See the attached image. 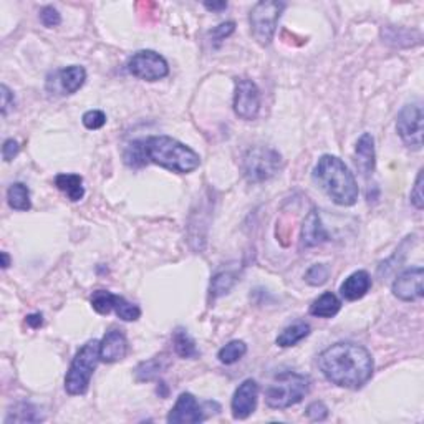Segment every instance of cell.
<instances>
[{
    "label": "cell",
    "instance_id": "cell-1",
    "mask_svg": "<svg viewBox=\"0 0 424 424\" xmlns=\"http://www.w3.org/2000/svg\"><path fill=\"white\" fill-rule=\"evenodd\" d=\"M321 374L341 388L358 390L373 377L374 363L368 350L354 343H335L318 354Z\"/></svg>",
    "mask_w": 424,
    "mask_h": 424
},
{
    "label": "cell",
    "instance_id": "cell-2",
    "mask_svg": "<svg viewBox=\"0 0 424 424\" xmlns=\"http://www.w3.org/2000/svg\"><path fill=\"white\" fill-rule=\"evenodd\" d=\"M313 181L338 206L350 207L358 201V184L353 173L340 158L324 154L313 168Z\"/></svg>",
    "mask_w": 424,
    "mask_h": 424
},
{
    "label": "cell",
    "instance_id": "cell-3",
    "mask_svg": "<svg viewBox=\"0 0 424 424\" xmlns=\"http://www.w3.org/2000/svg\"><path fill=\"white\" fill-rule=\"evenodd\" d=\"M142 146H145V154L148 161L171 171V173L187 174L201 166V158L194 149L171 136H165V134L149 136L142 140Z\"/></svg>",
    "mask_w": 424,
    "mask_h": 424
},
{
    "label": "cell",
    "instance_id": "cell-4",
    "mask_svg": "<svg viewBox=\"0 0 424 424\" xmlns=\"http://www.w3.org/2000/svg\"><path fill=\"white\" fill-rule=\"evenodd\" d=\"M100 360V341L89 340L76 352L65 377V390L72 396H80L88 391L93 371Z\"/></svg>",
    "mask_w": 424,
    "mask_h": 424
},
{
    "label": "cell",
    "instance_id": "cell-5",
    "mask_svg": "<svg viewBox=\"0 0 424 424\" xmlns=\"http://www.w3.org/2000/svg\"><path fill=\"white\" fill-rule=\"evenodd\" d=\"M310 380L305 374L287 373L279 374L265 390V403L272 410H287L299 403L308 394Z\"/></svg>",
    "mask_w": 424,
    "mask_h": 424
},
{
    "label": "cell",
    "instance_id": "cell-6",
    "mask_svg": "<svg viewBox=\"0 0 424 424\" xmlns=\"http://www.w3.org/2000/svg\"><path fill=\"white\" fill-rule=\"evenodd\" d=\"M282 169V156L279 151L267 146H252L242 158V173L251 182H264Z\"/></svg>",
    "mask_w": 424,
    "mask_h": 424
},
{
    "label": "cell",
    "instance_id": "cell-7",
    "mask_svg": "<svg viewBox=\"0 0 424 424\" xmlns=\"http://www.w3.org/2000/svg\"><path fill=\"white\" fill-rule=\"evenodd\" d=\"M284 9L285 3L277 2V0H262L252 7L251 15H248L252 36L264 47L274 40L277 23H279Z\"/></svg>",
    "mask_w": 424,
    "mask_h": 424
},
{
    "label": "cell",
    "instance_id": "cell-8",
    "mask_svg": "<svg viewBox=\"0 0 424 424\" xmlns=\"http://www.w3.org/2000/svg\"><path fill=\"white\" fill-rule=\"evenodd\" d=\"M128 72L133 76L146 81H158L169 75V65L166 59L153 50H140L129 56Z\"/></svg>",
    "mask_w": 424,
    "mask_h": 424
},
{
    "label": "cell",
    "instance_id": "cell-9",
    "mask_svg": "<svg viewBox=\"0 0 424 424\" xmlns=\"http://www.w3.org/2000/svg\"><path fill=\"white\" fill-rule=\"evenodd\" d=\"M396 131L407 148H423V105L419 101L403 106L396 118Z\"/></svg>",
    "mask_w": 424,
    "mask_h": 424
},
{
    "label": "cell",
    "instance_id": "cell-10",
    "mask_svg": "<svg viewBox=\"0 0 424 424\" xmlns=\"http://www.w3.org/2000/svg\"><path fill=\"white\" fill-rule=\"evenodd\" d=\"M234 112L242 120H255L260 112V92L257 85L248 78L235 80Z\"/></svg>",
    "mask_w": 424,
    "mask_h": 424
},
{
    "label": "cell",
    "instance_id": "cell-11",
    "mask_svg": "<svg viewBox=\"0 0 424 424\" xmlns=\"http://www.w3.org/2000/svg\"><path fill=\"white\" fill-rule=\"evenodd\" d=\"M423 280V267L406 268L405 272H401V274L394 279L393 285H391V292H393V295L396 297V299L403 301L419 300L424 295Z\"/></svg>",
    "mask_w": 424,
    "mask_h": 424
},
{
    "label": "cell",
    "instance_id": "cell-12",
    "mask_svg": "<svg viewBox=\"0 0 424 424\" xmlns=\"http://www.w3.org/2000/svg\"><path fill=\"white\" fill-rule=\"evenodd\" d=\"M257 401H259V385L255 380L248 378L235 390L231 405L232 416L235 419H247L257 410Z\"/></svg>",
    "mask_w": 424,
    "mask_h": 424
},
{
    "label": "cell",
    "instance_id": "cell-13",
    "mask_svg": "<svg viewBox=\"0 0 424 424\" xmlns=\"http://www.w3.org/2000/svg\"><path fill=\"white\" fill-rule=\"evenodd\" d=\"M206 419L204 410L191 393L179 394L176 405L168 414L169 424H198Z\"/></svg>",
    "mask_w": 424,
    "mask_h": 424
},
{
    "label": "cell",
    "instance_id": "cell-14",
    "mask_svg": "<svg viewBox=\"0 0 424 424\" xmlns=\"http://www.w3.org/2000/svg\"><path fill=\"white\" fill-rule=\"evenodd\" d=\"M128 353V340L121 330L112 328L105 333L100 341V360L105 363H116L123 360Z\"/></svg>",
    "mask_w": 424,
    "mask_h": 424
},
{
    "label": "cell",
    "instance_id": "cell-15",
    "mask_svg": "<svg viewBox=\"0 0 424 424\" xmlns=\"http://www.w3.org/2000/svg\"><path fill=\"white\" fill-rule=\"evenodd\" d=\"M327 239L328 234L325 231L324 224H321L320 215H318L317 209H312L308 212L307 218H305L304 227H301V247H315L318 244L325 242Z\"/></svg>",
    "mask_w": 424,
    "mask_h": 424
},
{
    "label": "cell",
    "instance_id": "cell-16",
    "mask_svg": "<svg viewBox=\"0 0 424 424\" xmlns=\"http://www.w3.org/2000/svg\"><path fill=\"white\" fill-rule=\"evenodd\" d=\"M371 287V277L366 271H357L345 279L340 285V293L345 300L354 301L360 300L366 295Z\"/></svg>",
    "mask_w": 424,
    "mask_h": 424
},
{
    "label": "cell",
    "instance_id": "cell-17",
    "mask_svg": "<svg viewBox=\"0 0 424 424\" xmlns=\"http://www.w3.org/2000/svg\"><path fill=\"white\" fill-rule=\"evenodd\" d=\"M87 80V70L80 65H72V67L62 68L56 72V85L62 95H73L83 87Z\"/></svg>",
    "mask_w": 424,
    "mask_h": 424
},
{
    "label": "cell",
    "instance_id": "cell-18",
    "mask_svg": "<svg viewBox=\"0 0 424 424\" xmlns=\"http://www.w3.org/2000/svg\"><path fill=\"white\" fill-rule=\"evenodd\" d=\"M354 161H357V168L361 174H370L374 171V140L370 133L361 134L360 140L357 141V148H354Z\"/></svg>",
    "mask_w": 424,
    "mask_h": 424
},
{
    "label": "cell",
    "instance_id": "cell-19",
    "mask_svg": "<svg viewBox=\"0 0 424 424\" xmlns=\"http://www.w3.org/2000/svg\"><path fill=\"white\" fill-rule=\"evenodd\" d=\"M55 186L70 199L72 202H78L83 199L85 187L83 178L80 174H59L55 178Z\"/></svg>",
    "mask_w": 424,
    "mask_h": 424
},
{
    "label": "cell",
    "instance_id": "cell-20",
    "mask_svg": "<svg viewBox=\"0 0 424 424\" xmlns=\"http://www.w3.org/2000/svg\"><path fill=\"white\" fill-rule=\"evenodd\" d=\"M341 308V301L335 293L325 292L310 305V315L318 318H332L335 317Z\"/></svg>",
    "mask_w": 424,
    "mask_h": 424
},
{
    "label": "cell",
    "instance_id": "cell-21",
    "mask_svg": "<svg viewBox=\"0 0 424 424\" xmlns=\"http://www.w3.org/2000/svg\"><path fill=\"white\" fill-rule=\"evenodd\" d=\"M173 343H174V352H176L181 358H187V360H193V358L199 357V350L195 346V341L193 337L187 333L184 328H176L173 333Z\"/></svg>",
    "mask_w": 424,
    "mask_h": 424
},
{
    "label": "cell",
    "instance_id": "cell-22",
    "mask_svg": "<svg viewBox=\"0 0 424 424\" xmlns=\"http://www.w3.org/2000/svg\"><path fill=\"white\" fill-rule=\"evenodd\" d=\"M308 335H310V325L305 324V321H295V324L288 325L287 328H284V332L277 337V345L282 346V348L295 346Z\"/></svg>",
    "mask_w": 424,
    "mask_h": 424
},
{
    "label": "cell",
    "instance_id": "cell-23",
    "mask_svg": "<svg viewBox=\"0 0 424 424\" xmlns=\"http://www.w3.org/2000/svg\"><path fill=\"white\" fill-rule=\"evenodd\" d=\"M169 366V361L165 357L151 358L148 361H142L136 368V378L140 381H151L158 378L159 374L165 373L166 368Z\"/></svg>",
    "mask_w": 424,
    "mask_h": 424
},
{
    "label": "cell",
    "instance_id": "cell-24",
    "mask_svg": "<svg viewBox=\"0 0 424 424\" xmlns=\"http://www.w3.org/2000/svg\"><path fill=\"white\" fill-rule=\"evenodd\" d=\"M7 202L14 211H30V191L23 182H14L7 191Z\"/></svg>",
    "mask_w": 424,
    "mask_h": 424
},
{
    "label": "cell",
    "instance_id": "cell-25",
    "mask_svg": "<svg viewBox=\"0 0 424 424\" xmlns=\"http://www.w3.org/2000/svg\"><path fill=\"white\" fill-rule=\"evenodd\" d=\"M235 282H237V275L232 274V272H219V274H215L212 277L209 285V299L215 300L229 293Z\"/></svg>",
    "mask_w": 424,
    "mask_h": 424
},
{
    "label": "cell",
    "instance_id": "cell-26",
    "mask_svg": "<svg viewBox=\"0 0 424 424\" xmlns=\"http://www.w3.org/2000/svg\"><path fill=\"white\" fill-rule=\"evenodd\" d=\"M247 353V345L242 340H232L219 350L218 358L224 365H234Z\"/></svg>",
    "mask_w": 424,
    "mask_h": 424
},
{
    "label": "cell",
    "instance_id": "cell-27",
    "mask_svg": "<svg viewBox=\"0 0 424 424\" xmlns=\"http://www.w3.org/2000/svg\"><path fill=\"white\" fill-rule=\"evenodd\" d=\"M42 419V416L36 413L35 406L28 405V403H20L15 411H10V414L6 418V423H39Z\"/></svg>",
    "mask_w": 424,
    "mask_h": 424
},
{
    "label": "cell",
    "instance_id": "cell-28",
    "mask_svg": "<svg viewBox=\"0 0 424 424\" xmlns=\"http://www.w3.org/2000/svg\"><path fill=\"white\" fill-rule=\"evenodd\" d=\"M115 300H116L115 293L108 290L93 292L92 299H89L93 310L100 313V315H108V313H112L113 308H115Z\"/></svg>",
    "mask_w": 424,
    "mask_h": 424
},
{
    "label": "cell",
    "instance_id": "cell-29",
    "mask_svg": "<svg viewBox=\"0 0 424 424\" xmlns=\"http://www.w3.org/2000/svg\"><path fill=\"white\" fill-rule=\"evenodd\" d=\"M113 312H115L116 315L125 321H134L141 317L140 307H138V305H133L131 301H128L125 297H120V295H116L115 308H113Z\"/></svg>",
    "mask_w": 424,
    "mask_h": 424
},
{
    "label": "cell",
    "instance_id": "cell-30",
    "mask_svg": "<svg viewBox=\"0 0 424 424\" xmlns=\"http://www.w3.org/2000/svg\"><path fill=\"white\" fill-rule=\"evenodd\" d=\"M125 161L126 165L133 166V168H140V166H145L148 162L145 154V146H142V141H133L131 145L128 146L125 151Z\"/></svg>",
    "mask_w": 424,
    "mask_h": 424
},
{
    "label": "cell",
    "instance_id": "cell-31",
    "mask_svg": "<svg viewBox=\"0 0 424 424\" xmlns=\"http://www.w3.org/2000/svg\"><path fill=\"white\" fill-rule=\"evenodd\" d=\"M330 268L325 264H315L308 268L307 274H305V282L312 287H320L328 280Z\"/></svg>",
    "mask_w": 424,
    "mask_h": 424
},
{
    "label": "cell",
    "instance_id": "cell-32",
    "mask_svg": "<svg viewBox=\"0 0 424 424\" xmlns=\"http://www.w3.org/2000/svg\"><path fill=\"white\" fill-rule=\"evenodd\" d=\"M81 120H83V125L87 129H100L106 123V115L100 109H89V112L85 113Z\"/></svg>",
    "mask_w": 424,
    "mask_h": 424
},
{
    "label": "cell",
    "instance_id": "cell-33",
    "mask_svg": "<svg viewBox=\"0 0 424 424\" xmlns=\"http://www.w3.org/2000/svg\"><path fill=\"white\" fill-rule=\"evenodd\" d=\"M40 20H42V23L45 27L53 28V27L60 25V22H62V15H60V12L56 10L55 7L47 6L40 10Z\"/></svg>",
    "mask_w": 424,
    "mask_h": 424
},
{
    "label": "cell",
    "instance_id": "cell-34",
    "mask_svg": "<svg viewBox=\"0 0 424 424\" xmlns=\"http://www.w3.org/2000/svg\"><path fill=\"white\" fill-rule=\"evenodd\" d=\"M234 30H235L234 22H226V23H221L219 27L212 28L211 36H212V43H214V47H219L222 40H226Z\"/></svg>",
    "mask_w": 424,
    "mask_h": 424
},
{
    "label": "cell",
    "instance_id": "cell-35",
    "mask_svg": "<svg viewBox=\"0 0 424 424\" xmlns=\"http://www.w3.org/2000/svg\"><path fill=\"white\" fill-rule=\"evenodd\" d=\"M411 202L416 209H423L424 207V195H423V169H419L418 178H416V182L411 189Z\"/></svg>",
    "mask_w": 424,
    "mask_h": 424
},
{
    "label": "cell",
    "instance_id": "cell-36",
    "mask_svg": "<svg viewBox=\"0 0 424 424\" xmlns=\"http://www.w3.org/2000/svg\"><path fill=\"white\" fill-rule=\"evenodd\" d=\"M307 418L312 421H324L328 418V407L325 406V403L315 401L307 407Z\"/></svg>",
    "mask_w": 424,
    "mask_h": 424
},
{
    "label": "cell",
    "instance_id": "cell-37",
    "mask_svg": "<svg viewBox=\"0 0 424 424\" xmlns=\"http://www.w3.org/2000/svg\"><path fill=\"white\" fill-rule=\"evenodd\" d=\"M19 151H20V146H19L17 141L12 140V138H10V140H7L6 142H3V146H2V158H3V161L10 162L12 159L17 158Z\"/></svg>",
    "mask_w": 424,
    "mask_h": 424
},
{
    "label": "cell",
    "instance_id": "cell-38",
    "mask_svg": "<svg viewBox=\"0 0 424 424\" xmlns=\"http://www.w3.org/2000/svg\"><path fill=\"white\" fill-rule=\"evenodd\" d=\"M2 115L7 116L9 115L10 109H14L15 106V96L14 93L10 92V88L7 85H2Z\"/></svg>",
    "mask_w": 424,
    "mask_h": 424
},
{
    "label": "cell",
    "instance_id": "cell-39",
    "mask_svg": "<svg viewBox=\"0 0 424 424\" xmlns=\"http://www.w3.org/2000/svg\"><path fill=\"white\" fill-rule=\"evenodd\" d=\"M27 325L32 328H40L43 325V317L40 313H32L27 317Z\"/></svg>",
    "mask_w": 424,
    "mask_h": 424
},
{
    "label": "cell",
    "instance_id": "cell-40",
    "mask_svg": "<svg viewBox=\"0 0 424 424\" xmlns=\"http://www.w3.org/2000/svg\"><path fill=\"white\" fill-rule=\"evenodd\" d=\"M204 7H206L207 10H212V12H221V10H226L227 9V2H206L204 3Z\"/></svg>",
    "mask_w": 424,
    "mask_h": 424
},
{
    "label": "cell",
    "instance_id": "cell-41",
    "mask_svg": "<svg viewBox=\"0 0 424 424\" xmlns=\"http://www.w3.org/2000/svg\"><path fill=\"white\" fill-rule=\"evenodd\" d=\"M2 268H9V265H10V257H9V254H7V252H2Z\"/></svg>",
    "mask_w": 424,
    "mask_h": 424
}]
</instances>
